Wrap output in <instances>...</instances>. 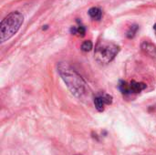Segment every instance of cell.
I'll use <instances>...</instances> for the list:
<instances>
[{
	"label": "cell",
	"instance_id": "7c38bea8",
	"mask_svg": "<svg viewBox=\"0 0 156 155\" xmlns=\"http://www.w3.org/2000/svg\"><path fill=\"white\" fill-rule=\"evenodd\" d=\"M154 29L155 30V32H156V24H155V25H154Z\"/></svg>",
	"mask_w": 156,
	"mask_h": 155
},
{
	"label": "cell",
	"instance_id": "9c48e42d",
	"mask_svg": "<svg viewBox=\"0 0 156 155\" xmlns=\"http://www.w3.org/2000/svg\"><path fill=\"white\" fill-rule=\"evenodd\" d=\"M137 30H138V26H132L130 27L129 31L127 32V37H128L129 38L133 37L135 36Z\"/></svg>",
	"mask_w": 156,
	"mask_h": 155
},
{
	"label": "cell",
	"instance_id": "8fae6325",
	"mask_svg": "<svg viewBox=\"0 0 156 155\" xmlns=\"http://www.w3.org/2000/svg\"><path fill=\"white\" fill-rule=\"evenodd\" d=\"M70 33H71L72 35H76V34H77V27L71 26V28H70Z\"/></svg>",
	"mask_w": 156,
	"mask_h": 155
},
{
	"label": "cell",
	"instance_id": "4fadbf2b",
	"mask_svg": "<svg viewBox=\"0 0 156 155\" xmlns=\"http://www.w3.org/2000/svg\"><path fill=\"white\" fill-rule=\"evenodd\" d=\"M77 155H80V154H77Z\"/></svg>",
	"mask_w": 156,
	"mask_h": 155
},
{
	"label": "cell",
	"instance_id": "277c9868",
	"mask_svg": "<svg viewBox=\"0 0 156 155\" xmlns=\"http://www.w3.org/2000/svg\"><path fill=\"white\" fill-rule=\"evenodd\" d=\"M112 103V97L109 94H99L94 98V105L98 111H103L105 105Z\"/></svg>",
	"mask_w": 156,
	"mask_h": 155
},
{
	"label": "cell",
	"instance_id": "52a82bcc",
	"mask_svg": "<svg viewBox=\"0 0 156 155\" xmlns=\"http://www.w3.org/2000/svg\"><path fill=\"white\" fill-rule=\"evenodd\" d=\"M89 15L94 20H100L102 16V11L98 7H91L89 10Z\"/></svg>",
	"mask_w": 156,
	"mask_h": 155
},
{
	"label": "cell",
	"instance_id": "6da1fadb",
	"mask_svg": "<svg viewBox=\"0 0 156 155\" xmlns=\"http://www.w3.org/2000/svg\"><path fill=\"white\" fill-rule=\"evenodd\" d=\"M58 71L74 96L81 98L86 94V82L80 77V75H79V73L76 72L68 63H59L58 65Z\"/></svg>",
	"mask_w": 156,
	"mask_h": 155
},
{
	"label": "cell",
	"instance_id": "3957f363",
	"mask_svg": "<svg viewBox=\"0 0 156 155\" xmlns=\"http://www.w3.org/2000/svg\"><path fill=\"white\" fill-rule=\"evenodd\" d=\"M120 51V47L113 42L101 40L95 48V59L102 64L110 63L117 56Z\"/></svg>",
	"mask_w": 156,
	"mask_h": 155
},
{
	"label": "cell",
	"instance_id": "30bf717a",
	"mask_svg": "<svg viewBox=\"0 0 156 155\" xmlns=\"http://www.w3.org/2000/svg\"><path fill=\"white\" fill-rule=\"evenodd\" d=\"M86 33V29H85V26H82V25H80L78 27H77V34H79L80 37H84Z\"/></svg>",
	"mask_w": 156,
	"mask_h": 155
},
{
	"label": "cell",
	"instance_id": "7a4b0ae2",
	"mask_svg": "<svg viewBox=\"0 0 156 155\" xmlns=\"http://www.w3.org/2000/svg\"><path fill=\"white\" fill-rule=\"evenodd\" d=\"M24 16L19 12H12L8 14L0 24V40L1 43L10 39L20 28L23 24Z\"/></svg>",
	"mask_w": 156,
	"mask_h": 155
},
{
	"label": "cell",
	"instance_id": "8992f818",
	"mask_svg": "<svg viewBox=\"0 0 156 155\" xmlns=\"http://www.w3.org/2000/svg\"><path fill=\"white\" fill-rule=\"evenodd\" d=\"M146 89V85L143 82H135L132 81L129 84V93H139L142 90Z\"/></svg>",
	"mask_w": 156,
	"mask_h": 155
},
{
	"label": "cell",
	"instance_id": "5b68a950",
	"mask_svg": "<svg viewBox=\"0 0 156 155\" xmlns=\"http://www.w3.org/2000/svg\"><path fill=\"white\" fill-rule=\"evenodd\" d=\"M141 48L145 54H147L153 58H156V47L153 43L148 42V41H144L142 43Z\"/></svg>",
	"mask_w": 156,
	"mask_h": 155
},
{
	"label": "cell",
	"instance_id": "ba28073f",
	"mask_svg": "<svg viewBox=\"0 0 156 155\" xmlns=\"http://www.w3.org/2000/svg\"><path fill=\"white\" fill-rule=\"evenodd\" d=\"M92 47H93L92 42L90 41V40H86V41H84L83 44L81 45V49H82L83 51H85V52H89V51H90V50L92 49Z\"/></svg>",
	"mask_w": 156,
	"mask_h": 155
}]
</instances>
